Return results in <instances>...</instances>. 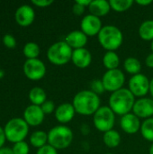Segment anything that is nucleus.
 Segmentation results:
<instances>
[{
	"instance_id": "nucleus-1",
	"label": "nucleus",
	"mask_w": 153,
	"mask_h": 154,
	"mask_svg": "<svg viewBox=\"0 0 153 154\" xmlns=\"http://www.w3.org/2000/svg\"><path fill=\"white\" fill-rule=\"evenodd\" d=\"M72 105L76 113L81 116H94L100 108L101 101L99 96L91 90H81L75 95Z\"/></svg>"
},
{
	"instance_id": "nucleus-2",
	"label": "nucleus",
	"mask_w": 153,
	"mask_h": 154,
	"mask_svg": "<svg viewBox=\"0 0 153 154\" xmlns=\"http://www.w3.org/2000/svg\"><path fill=\"white\" fill-rule=\"evenodd\" d=\"M135 101V97L132 92L128 88H123L111 94L109 97V107L115 115L124 116L132 113Z\"/></svg>"
},
{
	"instance_id": "nucleus-3",
	"label": "nucleus",
	"mask_w": 153,
	"mask_h": 154,
	"mask_svg": "<svg viewBox=\"0 0 153 154\" xmlns=\"http://www.w3.org/2000/svg\"><path fill=\"white\" fill-rule=\"evenodd\" d=\"M99 44L107 51H115L124 42L122 31L115 25H105L97 35Z\"/></svg>"
},
{
	"instance_id": "nucleus-4",
	"label": "nucleus",
	"mask_w": 153,
	"mask_h": 154,
	"mask_svg": "<svg viewBox=\"0 0 153 154\" xmlns=\"http://www.w3.org/2000/svg\"><path fill=\"white\" fill-rule=\"evenodd\" d=\"M73 138L72 130L65 125L54 126L48 133V143L56 150L68 148L72 143Z\"/></svg>"
},
{
	"instance_id": "nucleus-5",
	"label": "nucleus",
	"mask_w": 153,
	"mask_h": 154,
	"mask_svg": "<svg viewBox=\"0 0 153 154\" xmlns=\"http://www.w3.org/2000/svg\"><path fill=\"white\" fill-rule=\"evenodd\" d=\"M5 138L14 143L23 142L29 133V125L23 118H12L4 128Z\"/></svg>"
},
{
	"instance_id": "nucleus-6",
	"label": "nucleus",
	"mask_w": 153,
	"mask_h": 154,
	"mask_svg": "<svg viewBox=\"0 0 153 154\" xmlns=\"http://www.w3.org/2000/svg\"><path fill=\"white\" fill-rule=\"evenodd\" d=\"M73 50L67 44L65 41L53 43L47 51V58L49 61L57 66H62L71 60Z\"/></svg>"
},
{
	"instance_id": "nucleus-7",
	"label": "nucleus",
	"mask_w": 153,
	"mask_h": 154,
	"mask_svg": "<svg viewBox=\"0 0 153 154\" xmlns=\"http://www.w3.org/2000/svg\"><path fill=\"white\" fill-rule=\"evenodd\" d=\"M93 123L96 130L106 133L113 130L115 123V114L109 106H103L93 116Z\"/></svg>"
},
{
	"instance_id": "nucleus-8",
	"label": "nucleus",
	"mask_w": 153,
	"mask_h": 154,
	"mask_svg": "<svg viewBox=\"0 0 153 154\" xmlns=\"http://www.w3.org/2000/svg\"><path fill=\"white\" fill-rule=\"evenodd\" d=\"M101 80L104 84L106 91L114 93L123 88L124 84L125 82V76L121 69H116L107 70L104 74Z\"/></svg>"
},
{
	"instance_id": "nucleus-9",
	"label": "nucleus",
	"mask_w": 153,
	"mask_h": 154,
	"mask_svg": "<svg viewBox=\"0 0 153 154\" xmlns=\"http://www.w3.org/2000/svg\"><path fill=\"white\" fill-rule=\"evenodd\" d=\"M128 89L135 97H145L150 92V79L142 73L134 75L129 80Z\"/></svg>"
},
{
	"instance_id": "nucleus-10",
	"label": "nucleus",
	"mask_w": 153,
	"mask_h": 154,
	"mask_svg": "<svg viewBox=\"0 0 153 154\" xmlns=\"http://www.w3.org/2000/svg\"><path fill=\"white\" fill-rule=\"evenodd\" d=\"M23 73L31 80L37 81L41 79L46 74V66L39 59L26 60L23 64Z\"/></svg>"
},
{
	"instance_id": "nucleus-11",
	"label": "nucleus",
	"mask_w": 153,
	"mask_h": 154,
	"mask_svg": "<svg viewBox=\"0 0 153 154\" xmlns=\"http://www.w3.org/2000/svg\"><path fill=\"white\" fill-rule=\"evenodd\" d=\"M102 28L103 25L101 19L93 14L85 15L80 23V29L87 37L98 35Z\"/></svg>"
},
{
	"instance_id": "nucleus-12",
	"label": "nucleus",
	"mask_w": 153,
	"mask_h": 154,
	"mask_svg": "<svg viewBox=\"0 0 153 154\" xmlns=\"http://www.w3.org/2000/svg\"><path fill=\"white\" fill-rule=\"evenodd\" d=\"M133 113L139 118L148 119L153 117V98L142 97L135 101Z\"/></svg>"
},
{
	"instance_id": "nucleus-13",
	"label": "nucleus",
	"mask_w": 153,
	"mask_h": 154,
	"mask_svg": "<svg viewBox=\"0 0 153 154\" xmlns=\"http://www.w3.org/2000/svg\"><path fill=\"white\" fill-rule=\"evenodd\" d=\"M44 113L41 107L35 105H30L23 112V119L31 126H38L42 124L44 120Z\"/></svg>"
},
{
	"instance_id": "nucleus-14",
	"label": "nucleus",
	"mask_w": 153,
	"mask_h": 154,
	"mask_svg": "<svg viewBox=\"0 0 153 154\" xmlns=\"http://www.w3.org/2000/svg\"><path fill=\"white\" fill-rule=\"evenodd\" d=\"M14 18L19 25L29 26L35 19V12L31 5H23L16 9Z\"/></svg>"
},
{
	"instance_id": "nucleus-15",
	"label": "nucleus",
	"mask_w": 153,
	"mask_h": 154,
	"mask_svg": "<svg viewBox=\"0 0 153 154\" xmlns=\"http://www.w3.org/2000/svg\"><path fill=\"white\" fill-rule=\"evenodd\" d=\"M142 123L140 118L137 117L133 113H129L121 117L120 126L122 130L128 134H134L141 130Z\"/></svg>"
},
{
	"instance_id": "nucleus-16",
	"label": "nucleus",
	"mask_w": 153,
	"mask_h": 154,
	"mask_svg": "<svg viewBox=\"0 0 153 154\" xmlns=\"http://www.w3.org/2000/svg\"><path fill=\"white\" fill-rule=\"evenodd\" d=\"M76 110L72 104L63 103L56 107L55 110V118L61 125H66L69 123L75 116Z\"/></svg>"
},
{
	"instance_id": "nucleus-17",
	"label": "nucleus",
	"mask_w": 153,
	"mask_h": 154,
	"mask_svg": "<svg viewBox=\"0 0 153 154\" xmlns=\"http://www.w3.org/2000/svg\"><path fill=\"white\" fill-rule=\"evenodd\" d=\"M71 61L78 69H86L92 62V55L86 48L74 50L71 57Z\"/></svg>"
},
{
	"instance_id": "nucleus-18",
	"label": "nucleus",
	"mask_w": 153,
	"mask_h": 154,
	"mask_svg": "<svg viewBox=\"0 0 153 154\" xmlns=\"http://www.w3.org/2000/svg\"><path fill=\"white\" fill-rule=\"evenodd\" d=\"M87 36L81 30L72 31L69 33H68L65 38V42L73 51L85 48V46L87 43Z\"/></svg>"
},
{
	"instance_id": "nucleus-19",
	"label": "nucleus",
	"mask_w": 153,
	"mask_h": 154,
	"mask_svg": "<svg viewBox=\"0 0 153 154\" xmlns=\"http://www.w3.org/2000/svg\"><path fill=\"white\" fill-rule=\"evenodd\" d=\"M88 10L90 14H93L96 17H103L108 14L111 10V6L108 1L106 0H95L91 1Z\"/></svg>"
},
{
	"instance_id": "nucleus-20",
	"label": "nucleus",
	"mask_w": 153,
	"mask_h": 154,
	"mask_svg": "<svg viewBox=\"0 0 153 154\" xmlns=\"http://www.w3.org/2000/svg\"><path fill=\"white\" fill-rule=\"evenodd\" d=\"M29 99H30L32 105L41 106L47 100V95L43 88H41L40 87H35L30 90Z\"/></svg>"
},
{
	"instance_id": "nucleus-21",
	"label": "nucleus",
	"mask_w": 153,
	"mask_h": 154,
	"mask_svg": "<svg viewBox=\"0 0 153 154\" xmlns=\"http://www.w3.org/2000/svg\"><path fill=\"white\" fill-rule=\"evenodd\" d=\"M121 135L115 130H110L104 134L103 135V142L108 148H116L121 143Z\"/></svg>"
},
{
	"instance_id": "nucleus-22",
	"label": "nucleus",
	"mask_w": 153,
	"mask_h": 154,
	"mask_svg": "<svg viewBox=\"0 0 153 154\" xmlns=\"http://www.w3.org/2000/svg\"><path fill=\"white\" fill-rule=\"evenodd\" d=\"M103 64L107 70L116 69L120 65V58L115 51H106L103 57Z\"/></svg>"
},
{
	"instance_id": "nucleus-23",
	"label": "nucleus",
	"mask_w": 153,
	"mask_h": 154,
	"mask_svg": "<svg viewBox=\"0 0 153 154\" xmlns=\"http://www.w3.org/2000/svg\"><path fill=\"white\" fill-rule=\"evenodd\" d=\"M124 70L128 74L134 76V75L141 73L142 64L138 59H136L134 57H129V58L125 59V60L124 62Z\"/></svg>"
},
{
	"instance_id": "nucleus-24",
	"label": "nucleus",
	"mask_w": 153,
	"mask_h": 154,
	"mask_svg": "<svg viewBox=\"0 0 153 154\" xmlns=\"http://www.w3.org/2000/svg\"><path fill=\"white\" fill-rule=\"evenodd\" d=\"M48 143V134L43 131H35L30 136V143L35 148H41Z\"/></svg>"
},
{
	"instance_id": "nucleus-25",
	"label": "nucleus",
	"mask_w": 153,
	"mask_h": 154,
	"mask_svg": "<svg viewBox=\"0 0 153 154\" xmlns=\"http://www.w3.org/2000/svg\"><path fill=\"white\" fill-rule=\"evenodd\" d=\"M140 37L147 42L153 41V20L144 21L139 28Z\"/></svg>"
},
{
	"instance_id": "nucleus-26",
	"label": "nucleus",
	"mask_w": 153,
	"mask_h": 154,
	"mask_svg": "<svg viewBox=\"0 0 153 154\" xmlns=\"http://www.w3.org/2000/svg\"><path fill=\"white\" fill-rule=\"evenodd\" d=\"M141 134L148 142L153 143V117L145 119L141 125Z\"/></svg>"
},
{
	"instance_id": "nucleus-27",
	"label": "nucleus",
	"mask_w": 153,
	"mask_h": 154,
	"mask_svg": "<svg viewBox=\"0 0 153 154\" xmlns=\"http://www.w3.org/2000/svg\"><path fill=\"white\" fill-rule=\"evenodd\" d=\"M23 55L27 58V60L31 59H38V56L40 55L41 50L39 45L36 42H27L23 49Z\"/></svg>"
},
{
	"instance_id": "nucleus-28",
	"label": "nucleus",
	"mask_w": 153,
	"mask_h": 154,
	"mask_svg": "<svg viewBox=\"0 0 153 154\" xmlns=\"http://www.w3.org/2000/svg\"><path fill=\"white\" fill-rule=\"evenodd\" d=\"M133 0H110L109 4L111 6V9H113L115 12L122 13L129 10L133 5Z\"/></svg>"
},
{
	"instance_id": "nucleus-29",
	"label": "nucleus",
	"mask_w": 153,
	"mask_h": 154,
	"mask_svg": "<svg viewBox=\"0 0 153 154\" xmlns=\"http://www.w3.org/2000/svg\"><path fill=\"white\" fill-rule=\"evenodd\" d=\"M29 151H30L29 145L24 141L16 143L13 146V152L14 154H28Z\"/></svg>"
},
{
	"instance_id": "nucleus-30",
	"label": "nucleus",
	"mask_w": 153,
	"mask_h": 154,
	"mask_svg": "<svg viewBox=\"0 0 153 154\" xmlns=\"http://www.w3.org/2000/svg\"><path fill=\"white\" fill-rule=\"evenodd\" d=\"M90 88H91V91L94 92L95 94L100 96L102 94H104L106 92V89H105V87H104V84L102 82L101 79H95L91 82L90 84Z\"/></svg>"
},
{
	"instance_id": "nucleus-31",
	"label": "nucleus",
	"mask_w": 153,
	"mask_h": 154,
	"mask_svg": "<svg viewBox=\"0 0 153 154\" xmlns=\"http://www.w3.org/2000/svg\"><path fill=\"white\" fill-rule=\"evenodd\" d=\"M41 110L43 111L44 115H50L53 112H55L56 110V106H55V104L53 103V101L51 100H46L41 106Z\"/></svg>"
},
{
	"instance_id": "nucleus-32",
	"label": "nucleus",
	"mask_w": 153,
	"mask_h": 154,
	"mask_svg": "<svg viewBox=\"0 0 153 154\" xmlns=\"http://www.w3.org/2000/svg\"><path fill=\"white\" fill-rule=\"evenodd\" d=\"M3 43L7 47V48H10V49H14L15 46H16V40L15 38L12 35V34H5L4 37H3Z\"/></svg>"
},
{
	"instance_id": "nucleus-33",
	"label": "nucleus",
	"mask_w": 153,
	"mask_h": 154,
	"mask_svg": "<svg viewBox=\"0 0 153 154\" xmlns=\"http://www.w3.org/2000/svg\"><path fill=\"white\" fill-rule=\"evenodd\" d=\"M36 154H58V152L54 147L50 146V144H46L45 146L38 149Z\"/></svg>"
},
{
	"instance_id": "nucleus-34",
	"label": "nucleus",
	"mask_w": 153,
	"mask_h": 154,
	"mask_svg": "<svg viewBox=\"0 0 153 154\" xmlns=\"http://www.w3.org/2000/svg\"><path fill=\"white\" fill-rule=\"evenodd\" d=\"M32 3L38 7H48L53 3V1L52 0H32Z\"/></svg>"
},
{
	"instance_id": "nucleus-35",
	"label": "nucleus",
	"mask_w": 153,
	"mask_h": 154,
	"mask_svg": "<svg viewBox=\"0 0 153 154\" xmlns=\"http://www.w3.org/2000/svg\"><path fill=\"white\" fill-rule=\"evenodd\" d=\"M85 9H86L85 6H82L78 3H75L73 7H72V12H73L74 14L79 16V15H82L85 13Z\"/></svg>"
},
{
	"instance_id": "nucleus-36",
	"label": "nucleus",
	"mask_w": 153,
	"mask_h": 154,
	"mask_svg": "<svg viewBox=\"0 0 153 154\" xmlns=\"http://www.w3.org/2000/svg\"><path fill=\"white\" fill-rule=\"evenodd\" d=\"M145 64L148 68H151V69H153V52L150 53L146 60H145Z\"/></svg>"
},
{
	"instance_id": "nucleus-37",
	"label": "nucleus",
	"mask_w": 153,
	"mask_h": 154,
	"mask_svg": "<svg viewBox=\"0 0 153 154\" xmlns=\"http://www.w3.org/2000/svg\"><path fill=\"white\" fill-rule=\"evenodd\" d=\"M6 138H5V131L4 129L0 126V149L3 147V145L5 144Z\"/></svg>"
},
{
	"instance_id": "nucleus-38",
	"label": "nucleus",
	"mask_w": 153,
	"mask_h": 154,
	"mask_svg": "<svg viewBox=\"0 0 153 154\" xmlns=\"http://www.w3.org/2000/svg\"><path fill=\"white\" fill-rule=\"evenodd\" d=\"M135 3L142 6H147V5H151L152 3V1L151 0H137V1H135Z\"/></svg>"
},
{
	"instance_id": "nucleus-39",
	"label": "nucleus",
	"mask_w": 153,
	"mask_h": 154,
	"mask_svg": "<svg viewBox=\"0 0 153 154\" xmlns=\"http://www.w3.org/2000/svg\"><path fill=\"white\" fill-rule=\"evenodd\" d=\"M0 154H14L13 152V149L8 147H2L0 149Z\"/></svg>"
},
{
	"instance_id": "nucleus-40",
	"label": "nucleus",
	"mask_w": 153,
	"mask_h": 154,
	"mask_svg": "<svg viewBox=\"0 0 153 154\" xmlns=\"http://www.w3.org/2000/svg\"><path fill=\"white\" fill-rule=\"evenodd\" d=\"M76 3L79 4V5H82V6H85V7L87 6V7H88L89 5H90V3H91V0H77Z\"/></svg>"
},
{
	"instance_id": "nucleus-41",
	"label": "nucleus",
	"mask_w": 153,
	"mask_h": 154,
	"mask_svg": "<svg viewBox=\"0 0 153 154\" xmlns=\"http://www.w3.org/2000/svg\"><path fill=\"white\" fill-rule=\"evenodd\" d=\"M150 94L153 97V78L151 79H150Z\"/></svg>"
},
{
	"instance_id": "nucleus-42",
	"label": "nucleus",
	"mask_w": 153,
	"mask_h": 154,
	"mask_svg": "<svg viewBox=\"0 0 153 154\" xmlns=\"http://www.w3.org/2000/svg\"><path fill=\"white\" fill-rule=\"evenodd\" d=\"M149 154H153V143L151 145V147L149 149Z\"/></svg>"
},
{
	"instance_id": "nucleus-43",
	"label": "nucleus",
	"mask_w": 153,
	"mask_h": 154,
	"mask_svg": "<svg viewBox=\"0 0 153 154\" xmlns=\"http://www.w3.org/2000/svg\"><path fill=\"white\" fill-rule=\"evenodd\" d=\"M4 76V71L2 69H0V79Z\"/></svg>"
},
{
	"instance_id": "nucleus-44",
	"label": "nucleus",
	"mask_w": 153,
	"mask_h": 154,
	"mask_svg": "<svg viewBox=\"0 0 153 154\" xmlns=\"http://www.w3.org/2000/svg\"><path fill=\"white\" fill-rule=\"evenodd\" d=\"M151 51L153 52V41L151 42Z\"/></svg>"
},
{
	"instance_id": "nucleus-45",
	"label": "nucleus",
	"mask_w": 153,
	"mask_h": 154,
	"mask_svg": "<svg viewBox=\"0 0 153 154\" xmlns=\"http://www.w3.org/2000/svg\"><path fill=\"white\" fill-rule=\"evenodd\" d=\"M106 154H113V153H106Z\"/></svg>"
}]
</instances>
